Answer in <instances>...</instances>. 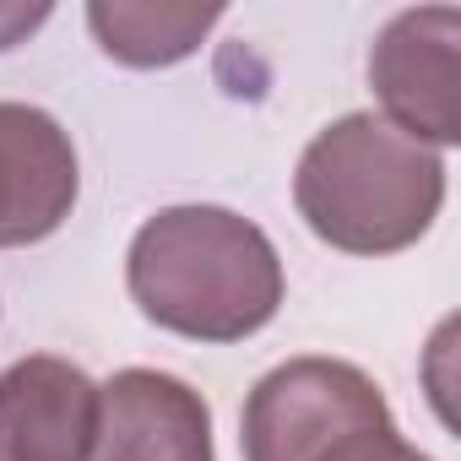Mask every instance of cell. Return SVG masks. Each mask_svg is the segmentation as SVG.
<instances>
[{
    "mask_svg": "<svg viewBox=\"0 0 461 461\" xmlns=\"http://www.w3.org/2000/svg\"><path fill=\"white\" fill-rule=\"evenodd\" d=\"M136 310L190 342H245L277 321L288 277L261 228L228 206H163L125 250Z\"/></svg>",
    "mask_w": 461,
    "mask_h": 461,
    "instance_id": "6da1fadb",
    "label": "cell"
},
{
    "mask_svg": "<svg viewBox=\"0 0 461 461\" xmlns=\"http://www.w3.org/2000/svg\"><path fill=\"white\" fill-rule=\"evenodd\" d=\"M304 228L342 256L412 250L445 206V158L402 136L375 109H353L310 136L294 168Z\"/></svg>",
    "mask_w": 461,
    "mask_h": 461,
    "instance_id": "7a4b0ae2",
    "label": "cell"
},
{
    "mask_svg": "<svg viewBox=\"0 0 461 461\" xmlns=\"http://www.w3.org/2000/svg\"><path fill=\"white\" fill-rule=\"evenodd\" d=\"M245 461H429L412 450L380 385L348 358H288L267 369L240 412Z\"/></svg>",
    "mask_w": 461,
    "mask_h": 461,
    "instance_id": "3957f363",
    "label": "cell"
},
{
    "mask_svg": "<svg viewBox=\"0 0 461 461\" xmlns=\"http://www.w3.org/2000/svg\"><path fill=\"white\" fill-rule=\"evenodd\" d=\"M461 12L412 6L396 12L369 44V87L380 120L402 136L445 152L461 141Z\"/></svg>",
    "mask_w": 461,
    "mask_h": 461,
    "instance_id": "277c9868",
    "label": "cell"
},
{
    "mask_svg": "<svg viewBox=\"0 0 461 461\" xmlns=\"http://www.w3.org/2000/svg\"><path fill=\"white\" fill-rule=\"evenodd\" d=\"M82 195L71 131L39 104H0V250L50 240Z\"/></svg>",
    "mask_w": 461,
    "mask_h": 461,
    "instance_id": "5b68a950",
    "label": "cell"
},
{
    "mask_svg": "<svg viewBox=\"0 0 461 461\" xmlns=\"http://www.w3.org/2000/svg\"><path fill=\"white\" fill-rule=\"evenodd\" d=\"M93 461H217L206 396L168 369H120L98 385Z\"/></svg>",
    "mask_w": 461,
    "mask_h": 461,
    "instance_id": "8992f818",
    "label": "cell"
},
{
    "mask_svg": "<svg viewBox=\"0 0 461 461\" xmlns=\"http://www.w3.org/2000/svg\"><path fill=\"white\" fill-rule=\"evenodd\" d=\"M98 385L55 353L0 369V461H93Z\"/></svg>",
    "mask_w": 461,
    "mask_h": 461,
    "instance_id": "52a82bcc",
    "label": "cell"
},
{
    "mask_svg": "<svg viewBox=\"0 0 461 461\" xmlns=\"http://www.w3.org/2000/svg\"><path fill=\"white\" fill-rule=\"evenodd\" d=\"M217 23L222 6H136V0H93L87 6V28L98 50L131 71L190 60Z\"/></svg>",
    "mask_w": 461,
    "mask_h": 461,
    "instance_id": "ba28073f",
    "label": "cell"
},
{
    "mask_svg": "<svg viewBox=\"0 0 461 461\" xmlns=\"http://www.w3.org/2000/svg\"><path fill=\"white\" fill-rule=\"evenodd\" d=\"M44 23H50V6H0V50H17Z\"/></svg>",
    "mask_w": 461,
    "mask_h": 461,
    "instance_id": "9c48e42d",
    "label": "cell"
}]
</instances>
